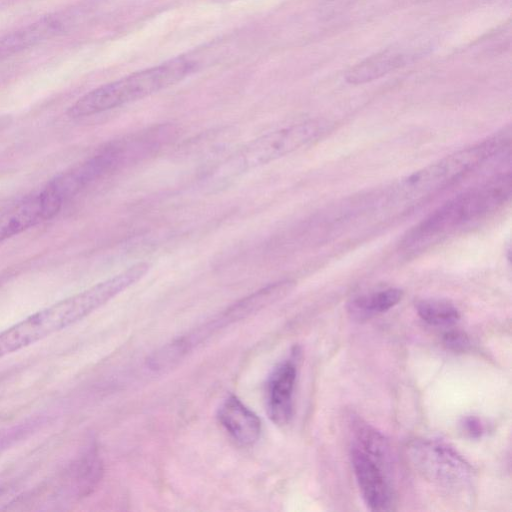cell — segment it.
Masks as SVG:
<instances>
[{
    "instance_id": "cell-1",
    "label": "cell",
    "mask_w": 512,
    "mask_h": 512,
    "mask_svg": "<svg viewBox=\"0 0 512 512\" xmlns=\"http://www.w3.org/2000/svg\"><path fill=\"white\" fill-rule=\"evenodd\" d=\"M150 264L138 262L77 294L52 304L0 333V358L80 321L139 281Z\"/></svg>"
},
{
    "instance_id": "cell-2",
    "label": "cell",
    "mask_w": 512,
    "mask_h": 512,
    "mask_svg": "<svg viewBox=\"0 0 512 512\" xmlns=\"http://www.w3.org/2000/svg\"><path fill=\"white\" fill-rule=\"evenodd\" d=\"M511 195V174H501L448 200L403 238L402 249L417 253L501 208Z\"/></svg>"
},
{
    "instance_id": "cell-3",
    "label": "cell",
    "mask_w": 512,
    "mask_h": 512,
    "mask_svg": "<svg viewBox=\"0 0 512 512\" xmlns=\"http://www.w3.org/2000/svg\"><path fill=\"white\" fill-rule=\"evenodd\" d=\"M510 142L503 130L472 146L458 150L440 160L399 179L383 196L384 207L405 209L456 183L498 154Z\"/></svg>"
},
{
    "instance_id": "cell-4",
    "label": "cell",
    "mask_w": 512,
    "mask_h": 512,
    "mask_svg": "<svg viewBox=\"0 0 512 512\" xmlns=\"http://www.w3.org/2000/svg\"><path fill=\"white\" fill-rule=\"evenodd\" d=\"M195 70V64L178 57L101 85L80 97L67 110L71 118L105 112L174 85Z\"/></svg>"
},
{
    "instance_id": "cell-5",
    "label": "cell",
    "mask_w": 512,
    "mask_h": 512,
    "mask_svg": "<svg viewBox=\"0 0 512 512\" xmlns=\"http://www.w3.org/2000/svg\"><path fill=\"white\" fill-rule=\"evenodd\" d=\"M327 124L323 120H309L266 133L232 155L215 176L222 181L282 158L323 135Z\"/></svg>"
},
{
    "instance_id": "cell-6",
    "label": "cell",
    "mask_w": 512,
    "mask_h": 512,
    "mask_svg": "<svg viewBox=\"0 0 512 512\" xmlns=\"http://www.w3.org/2000/svg\"><path fill=\"white\" fill-rule=\"evenodd\" d=\"M413 468L426 480L449 490H461L472 480L473 468L452 446L435 439H416L407 447Z\"/></svg>"
},
{
    "instance_id": "cell-7",
    "label": "cell",
    "mask_w": 512,
    "mask_h": 512,
    "mask_svg": "<svg viewBox=\"0 0 512 512\" xmlns=\"http://www.w3.org/2000/svg\"><path fill=\"white\" fill-rule=\"evenodd\" d=\"M63 200L47 185L0 214V244L55 216Z\"/></svg>"
},
{
    "instance_id": "cell-8",
    "label": "cell",
    "mask_w": 512,
    "mask_h": 512,
    "mask_svg": "<svg viewBox=\"0 0 512 512\" xmlns=\"http://www.w3.org/2000/svg\"><path fill=\"white\" fill-rule=\"evenodd\" d=\"M350 458L359 490L369 509L391 510L393 492L388 478L390 470L353 445Z\"/></svg>"
},
{
    "instance_id": "cell-9",
    "label": "cell",
    "mask_w": 512,
    "mask_h": 512,
    "mask_svg": "<svg viewBox=\"0 0 512 512\" xmlns=\"http://www.w3.org/2000/svg\"><path fill=\"white\" fill-rule=\"evenodd\" d=\"M297 369L293 359L280 362L271 372L267 384V412L277 425L289 423L293 414V391Z\"/></svg>"
},
{
    "instance_id": "cell-10",
    "label": "cell",
    "mask_w": 512,
    "mask_h": 512,
    "mask_svg": "<svg viewBox=\"0 0 512 512\" xmlns=\"http://www.w3.org/2000/svg\"><path fill=\"white\" fill-rule=\"evenodd\" d=\"M64 25L58 17L46 16L0 36V62L59 34Z\"/></svg>"
},
{
    "instance_id": "cell-11",
    "label": "cell",
    "mask_w": 512,
    "mask_h": 512,
    "mask_svg": "<svg viewBox=\"0 0 512 512\" xmlns=\"http://www.w3.org/2000/svg\"><path fill=\"white\" fill-rule=\"evenodd\" d=\"M218 419L226 431L242 445H253L260 436V419L234 395L223 401L218 410Z\"/></svg>"
},
{
    "instance_id": "cell-12",
    "label": "cell",
    "mask_w": 512,
    "mask_h": 512,
    "mask_svg": "<svg viewBox=\"0 0 512 512\" xmlns=\"http://www.w3.org/2000/svg\"><path fill=\"white\" fill-rule=\"evenodd\" d=\"M293 286L294 282L288 279L270 283L233 303L222 314L231 325L280 300Z\"/></svg>"
},
{
    "instance_id": "cell-13",
    "label": "cell",
    "mask_w": 512,
    "mask_h": 512,
    "mask_svg": "<svg viewBox=\"0 0 512 512\" xmlns=\"http://www.w3.org/2000/svg\"><path fill=\"white\" fill-rule=\"evenodd\" d=\"M406 61L405 54L395 50H385L349 69L345 79L354 85L371 82L405 65Z\"/></svg>"
},
{
    "instance_id": "cell-14",
    "label": "cell",
    "mask_w": 512,
    "mask_h": 512,
    "mask_svg": "<svg viewBox=\"0 0 512 512\" xmlns=\"http://www.w3.org/2000/svg\"><path fill=\"white\" fill-rule=\"evenodd\" d=\"M403 297L399 288H387L355 297L348 304V311L357 320L368 319L388 311Z\"/></svg>"
},
{
    "instance_id": "cell-15",
    "label": "cell",
    "mask_w": 512,
    "mask_h": 512,
    "mask_svg": "<svg viewBox=\"0 0 512 512\" xmlns=\"http://www.w3.org/2000/svg\"><path fill=\"white\" fill-rule=\"evenodd\" d=\"M353 446L359 448L390 470L392 455L387 439L369 424L356 420L353 423Z\"/></svg>"
},
{
    "instance_id": "cell-16",
    "label": "cell",
    "mask_w": 512,
    "mask_h": 512,
    "mask_svg": "<svg viewBox=\"0 0 512 512\" xmlns=\"http://www.w3.org/2000/svg\"><path fill=\"white\" fill-rule=\"evenodd\" d=\"M415 308L420 318L432 326H451L460 319L458 308L444 299H422Z\"/></svg>"
},
{
    "instance_id": "cell-17",
    "label": "cell",
    "mask_w": 512,
    "mask_h": 512,
    "mask_svg": "<svg viewBox=\"0 0 512 512\" xmlns=\"http://www.w3.org/2000/svg\"><path fill=\"white\" fill-rule=\"evenodd\" d=\"M443 341L447 348L457 352L466 350L470 345L468 336L457 330L445 333Z\"/></svg>"
},
{
    "instance_id": "cell-18",
    "label": "cell",
    "mask_w": 512,
    "mask_h": 512,
    "mask_svg": "<svg viewBox=\"0 0 512 512\" xmlns=\"http://www.w3.org/2000/svg\"><path fill=\"white\" fill-rule=\"evenodd\" d=\"M461 426L464 433L473 439L480 438L485 431L483 423L475 416L465 417L461 422Z\"/></svg>"
},
{
    "instance_id": "cell-19",
    "label": "cell",
    "mask_w": 512,
    "mask_h": 512,
    "mask_svg": "<svg viewBox=\"0 0 512 512\" xmlns=\"http://www.w3.org/2000/svg\"><path fill=\"white\" fill-rule=\"evenodd\" d=\"M212 1L220 2V3H227V2L237 1V0H212Z\"/></svg>"
}]
</instances>
